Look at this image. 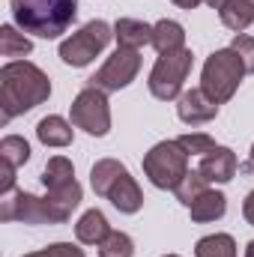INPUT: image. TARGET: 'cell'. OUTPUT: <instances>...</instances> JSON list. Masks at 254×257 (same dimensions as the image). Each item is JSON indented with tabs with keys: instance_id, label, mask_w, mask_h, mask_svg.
I'll list each match as a JSON object with an SVG mask.
<instances>
[{
	"instance_id": "cell-33",
	"label": "cell",
	"mask_w": 254,
	"mask_h": 257,
	"mask_svg": "<svg viewBox=\"0 0 254 257\" xmlns=\"http://www.w3.org/2000/svg\"><path fill=\"white\" fill-rule=\"evenodd\" d=\"M24 257H51V254H48V248H42V251H30V254H24Z\"/></svg>"
},
{
	"instance_id": "cell-13",
	"label": "cell",
	"mask_w": 254,
	"mask_h": 257,
	"mask_svg": "<svg viewBox=\"0 0 254 257\" xmlns=\"http://www.w3.org/2000/svg\"><path fill=\"white\" fill-rule=\"evenodd\" d=\"M120 212H126V215H135L141 206H144V192H141V186L135 183V177L129 174V168L117 177V183L108 189V194H105Z\"/></svg>"
},
{
	"instance_id": "cell-17",
	"label": "cell",
	"mask_w": 254,
	"mask_h": 257,
	"mask_svg": "<svg viewBox=\"0 0 254 257\" xmlns=\"http://www.w3.org/2000/svg\"><path fill=\"white\" fill-rule=\"evenodd\" d=\"M114 36H117L120 48H135L138 51V48H144V45L153 42V27L144 24V21H138V18H120L114 24Z\"/></svg>"
},
{
	"instance_id": "cell-20",
	"label": "cell",
	"mask_w": 254,
	"mask_h": 257,
	"mask_svg": "<svg viewBox=\"0 0 254 257\" xmlns=\"http://www.w3.org/2000/svg\"><path fill=\"white\" fill-rule=\"evenodd\" d=\"M126 171V165H120L117 159H99L96 165H93V171H90V186H93V192L99 194V197H105L108 189L117 183V177Z\"/></svg>"
},
{
	"instance_id": "cell-35",
	"label": "cell",
	"mask_w": 254,
	"mask_h": 257,
	"mask_svg": "<svg viewBox=\"0 0 254 257\" xmlns=\"http://www.w3.org/2000/svg\"><path fill=\"white\" fill-rule=\"evenodd\" d=\"M165 257H180V254H165Z\"/></svg>"
},
{
	"instance_id": "cell-10",
	"label": "cell",
	"mask_w": 254,
	"mask_h": 257,
	"mask_svg": "<svg viewBox=\"0 0 254 257\" xmlns=\"http://www.w3.org/2000/svg\"><path fill=\"white\" fill-rule=\"evenodd\" d=\"M141 72V54L135 48H117L102 69L87 81V87H96V90H105V93H120L123 87H129Z\"/></svg>"
},
{
	"instance_id": "cell-32",
	"label": "cell",
	"mask_w": 254,
	"mask_h": 257,
	"mask_svg": "<svg viewBox=\"0 0 254 257\" xmlns=\"http://www.w3.org/2000/svg\"><path fill=\"white\" fill-rule=\"evenodd\" d=\"M245 171H248V174H254V147H251V153H248V162H245Z\"/></svg>"
},
{
	"instance_id": "cell-22",
	"label": "cell",
	"mask_w": 254,
	"mask_h": 257,
	"mask_svg": "<svg viewBox=\"0 0 254 257\" xmlns=\"http://www.w3.org/2000/svg\"><path fill=\"white\" fill-rule=\"evenodd\" d=\"M33 51V42L15 30V24H3L0 27V54L3 57H27Z\"/></svg>"
},
{
	"instance_id": "cell-9",
	"label": "cell",
	"mask_w": 254,
	"mask_h": 257,
	"mask_svg": "<svg viewBox=\"0 0 254 257\" xmlns=\"http://www.w3.org/2000/svg\"><path fill=\"white\" fill-rule=\"evenodd\" d=\"M42 186H45V197H51L63 212L72 215V209L81 203V186H78V180H75V168H72V162L66 159V156H54V159H48V165H45V171H42Z\"/></svg>"
},
{
	"instance_id": "cell-27",
	"label": "cell",
	"mask_w": 254,
	"mask_h": 257,
	"mask_svg": "<svg viewBox=\"0 0 254 257\" xmlns=\"http://www.w3.org/2000/svg\"><path fill=\"white\" fill-rule=\"evenodd\" d=\"M230 48L239 54V60H242V66H245V72L254 75V39L251 36H248V33H236L233 42H230Z\"/></svg>"
},
{
	"instance_id": "cell-3",
	"label": "cell",
	"mask_w": 254,
	"mask_h": 257,
	"mask_svg": "<svg viewBox=\"0 0 254 257\" xmlns=\"http://www.w3.org/2000/svg\"><path fill=\"white\" fill-rule=\"evenodd\" d=\"M245 75H248V72H245V66H242L239 54H236L233 48H218V51H212V54L206 57V63H203L200 87H203V93H206L212 102L224 105V102L233 99V93L239 90V84H242Z\"/></svg>"
},
{
	"instance_id": "cell-25",
	"label": "cell",
	"mask_w": 254,
	"mask_h": 257,
	"mask_svg": "<svg viewBox=\"0 0 254 257\" xmlns=\"http://www.w3.org/2000/svg\"><path fill=\"white\" fill-rule=\"evenodd\" d=\"M96 248H99V257H132L135 254V242L123 230H111L105 236V242L96 245Z\"/></svg>"
},
{
	"instance_id": "cell-24",
	"label": "cell",
	"mask_w": 254,
	"mask_h": 257,
	"mask_svg": "<svg viewBox=\"0 0 254 257\" xmlns=\"http://www.w3.org/2000/svg\"><path fill=\"white\" fill-rule=\"evenodd\" d=\"M206 189H209V180H206L200 171H189V174L180 180V186L174 189V194H177V200H180V203L191 206V203H194L200 194L206 192Z\"/></svg>"
},
{
	"instance_id": "cell-29",
	"label": "cell",
	"mask_w": 254,
	"mask_h": 257,
	"mask_svg": "<svg viewBox=\"0 0 254 257\" xmlns=\"http://www.w3.org/2000/svg\"><path fill=\"white\" fill-rule=\"evenodd\" d=\"M242 215H245V221L254 227V192L245 194V203H242Z\"/></svg>"
},
{
	"instance_id": "cell-4",
	"label": "cell",
	"mask_w": 254,
	"mask_h": 257,
	"mask_svg": "<svg viewBox=\"0 0 254 257\" xmlns=\"http://www.w3.org/2000/svg\"><path fill=\"white\" fill-rule=\"evenodd\" d=\"M72 215L63 212L51 197H36L30 192L12 189L0 194V221H24V224H66Z\"/></svg>"
},
{
	"instance_id": "cell-23",
	"label": "cell",
	"mask_w": 254,
	"mask_h": 257,
	"mask_svg": "<svg viewBox=\"0 0 254 257\" xmlns=\"http://www.w3.org/2000/svg\"><path fill=\"white\" fill-rule=\"evenodd\" d=\"M27 159H30V144L21 135H6L0 141V162H6V165H12L18 171Z\"/></svg>"
},
{
	"instance_id": "cell-15",
	"label": "cell",
	"mask_w": 254,
	"mask_h": 257,
	"mask_svg": "<svg viewBox=\"0 0 254 257\" xmlns=\"http://www.w3.org/2000/svg\"><path fill=\"white\" fill-rule=\"evenodd\" d=\"M159 54H171V51H180L186 48V30L180 21H171V18H162L159 24H153V42H150Z\"/></svg>"
},
{
	"instance_id": "cell-6",
	"label": "cell",
	"mask_w": 254,
	"mask_h": 257,
	"mask_svg": "<svg viewBox=\"0 0 254 257\" xmlns=\"http://www.w3.org/2000/svg\"><path fill=\"white\" fill-rule=\"evenodd\" d=\"M111 39H114V27L108 21H102V18H93L81 30H75L69 39L60 42V60L66 66H75V69L90 66L108 48Z\"/></svg>"
},
{
	"instance_id": "cell-30",
	"label": "cell",
	"mask_w": 254,
	"mask_h": 257,
	"mask_svg": "<svg viewBox=\"0 0 254 257\" xmlns=\"http://www.w3.org/2000/svg\"><path fill=\"white\" fill-rule=\"evenodd\" d=\"M174 3H177L180 9H197V6H200L203 0H174Z\"/></svg>"
},
{
	"instance_id": "cell-28",
	"label": "cell",
	"mask_w": 254,
	"mask_h": 257,
	"mask_svg": "<svg viewBox=\"0 0 254 257\" xmlns=\"http://www.w3.org/2000/svg\"><path fill=\"white\" fill-rule=\"evenodd\" d=\"M48 254L51 257H84V248H78L72 242H54V245H48Z\"/></svg>"
},
{
	"instance_id": "cell-19",
	"label": "cell",
	"mask_w": 254,
	"mask_h": 257,
	"mask_svg": "<svg viewBox=\"0 0 254 257\" xmlns=\"http://www.w3.org/2000/svg\"><path fill=\"white\" fill-rule=\"evenodd\" d=\"M221 15V24L233 33H242L248 30L254 21V0H227V6L218 12Z\"/></svg>"
},
{
	"instance_id": "cell-31",
	"label": "cell",
	"mask_w": 254,
	"mask_h": 257,
	"mask_svg": "<svg viewBox=\"0 0 254 257\" xmlns=\"http://www.w3.org/2000/svg\"><path fill=\"white\" fill-rule=\"evenodd\" d=\"M206 3H209V6H212V9H218V12H221V9H224V6H227V0H206Z\"/></svg>"
},
{
	"instance_id": "cell-11",
	"label": "cell",
	"mask_w": 254,
	"mask_h": 257,
	"mask_svg": "<svg viewBox=\"0 0 254 257\" xmlns=\"http://www.w3.org/2000/svg\"><path fill=\"white\" fill-rule=\"evenodd\" d=\"M177 117L186 126H203L218 117V102H212L203 93V87H191L177 99Z\"/></svg>"
},
{
	"instance_id": "cell-34",
	"label": "cell",
	"mask_w": 254,
	"mask_h": 257,
	"mask_svg": "<svg viewBox=\"0 0 254 257\" xmlns=\"http://www.w3.org/2000/svg\"><path fill=\"white\" fill-rule=\"evenodd\" d=\"M245 257H254V239L248 242V245H245Z\"/></svg>"
},
{
	"instance_id": "cell-8",
	"label": "cell",
	"mask_w": 254,
	"mask_h": 257,
	"mask_svg": "<svg viewBox=\"0 0 254 257\" xmlns=\"http://www.w3.org/2000/svg\"><path fill=\"white\" fill-rule=\"evenodd\" d=\"M69 114H72V126L84 128L93 138H105L111 132V105H108V93L105 90L84 87L72 99Z\"/></svg>"
},
{
	"instance_id": "cell-14",
	"label": "cell",
	"mask_w": 254,
	"mask_h": 257,
	"mask_svg": "<svg viewBox=\"0 0 254 257\" xmlns=\"http://www.w3.org/2000/svg\"><path fill=\"white\" fill-rule=\"evenodd\" d=\"M108 233H111V224L102 209H87L75 224V236L81 245H102Z\"/></svg>"
},
{
	"instance_id": "cell-7",
	"label": "cell",
	"mask_w": 254,
	"mask_h": 257,
	"mask_svg": "<svg viewBox=\"0 0 254 257\" xmlns=\"http://www.w3.org/2000/svg\"><path fill=\"white\" fill-rule=\"evenodd\" d=\"M194 63V54L189 48H180V51H171V54H159V60L150 72V93L159 99V102H174L183 96V84L191 72Z\"/></svg>"
},
{
	"instance_id": "cell-16",
	"label": "cell",
	"mask_w": 254,
	"mask_h": 257,
	"mask_svg": "<svg viewBox=\"0 0 254 257\" xmlns=\"http://www.w3.org/2000/svg\"><path fill=\"white\" fill-rule=\"evenodd\" d=\"M191 212V221L194 224H206V221H218L224 212H227V197L221 192H212V189H206V192L200 194L194 203L189 206Z\"/></svg>"
},
{
	"instance_id": "cell-21",
	"label": "cell",
	"mask_w": 254,
	"mask_h": 257,
	"mask_svg": "<svg viewBox=\"0 0 254 257\" xmlns=\"http://www.w3.org/2000/svg\"><path fill=\"white\" fill-rule=\"evenodd\" d=\"M194 257H236V242L230 233H209L197 239Z\"/></svg>"
},
{
	"instance_id": "cell-18",
	"label": "cell",
	"mask_w": 254,
	"mask_h": 257,
	"mask_svg": "<svg viewBox=\"0 0 254 257\" xmlns=\"http://www.w3.org/2000/svg\"><path fill=\"white\" fill-rule=\"evenodd\" d=\"M36 138H39L45 147H69L72 138H75V132H72V123H66L63 117L48 114V117L39 120V126H36Z\"/></svg>"
},
{
	"instance_id": "cell-1",
	"label": "cell",
	"mask_w": 254,
	"mask_h": 257,
	"mask_svg": "<svg viewBox=\"0 0 254 257\" xmlns=\"http://www.w3.org/2000/svg\"><path fill=\"white\" fill-rule=\"evenodd\" d=\"M51 96L48 75L30 60H9L0 69V111L3 123L21 117Z\"/></svg>"
},
{
	"instance_id": "cell-12",
	"label": "cell",
	"mask_w": 254,
	"mask_h": 257,
	"mask_svg": "<svg viewBox=\"0 0 254 257\" xmlns=\"http://www.w3.org/2000/svg\"><path fill=\"white\" fill-rule=\"evenodd\" d=\"M236 168H239L236 153H233L230 147H215L212 153L200 156V168H197V171H200L209 183H230V180L236 177Z\"/></svg>"
},
{
	"instance_id": "cell-5",
	"label": "cell",
	"mask_w": 254,
	"mask_h": 257,
	"mask_svg": "<svg viewBox=\"0 0 254 257\" xmlns=\"http://www.w3.org/2000/svg\"><path fill=\"white\" fill-rule=\"evenodd\" d=\"M189 153L180 147V141H162L144 156V174L156 189H177L180 180L189 174Z\"/></svg>"
},
{
	"instance_id": "cell-2",
	"label": "cell",
	"mask_w": 254,
	"mask_h": 257,
	"mask_svg": "<svg viewBox=\"0 0 254 257\" xmlns=\"http://www.w3.org/2000/svg\"><path fill=\"white\" fill-rule=\"evenodd\" d=\"M78 15V0H12L15 27L39 39H57L72 27Z\"/></svg>"
},
{
	"instance_id": "cell-26",
	"label": "cell",
	"mask_w": 254,
	"mask_h": 257,
	"mask_svg": "<svg viewBox=\"0 0 254 257\" xmlns=\"http://www.w3.org/2000/svg\"><path fill=\"white\" fill-rule=\"evenodd\" d=\"M180 141V147L189 153V156H206V153H212L218 144L209 138V135H203V132H191V135H180L177 138Z\"/></svg>"
}]
</instances>
